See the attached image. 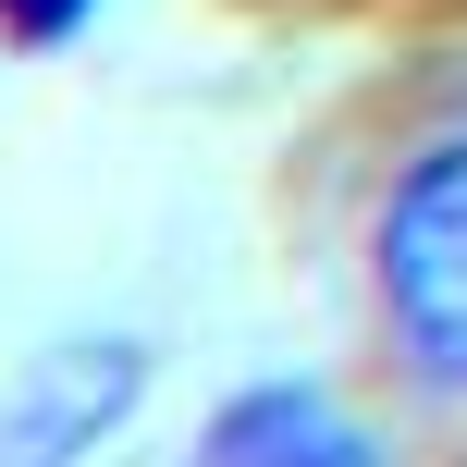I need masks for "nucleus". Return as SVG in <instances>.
I'll list each match as a JSON object with an SVG mask.
<instances>
[{"label": "nucleus", "mask_w": 467, "mask_h": 467, "mask_svg": "<svg viewBox=\"0 0 467 467\" xmlns=\"http://www.w3.org/2000/svg\"><path fill=\"white\" fill-rule=\"evenodd\" d=\"M381 320L431 381L467 394V136L406 161V185L381 197Z\"/></svg>", "instance_id": "f257e3e1"}, {"label": "nucleus", "mask_w": 467, "mask_h": 467, "mask_svg": "<svg viewBox=\"0 0 467 467\" xmlns=\"http://www.w3.org/2000/svg\"><path fill=\"white\" fill-rule=\"evenodd\" d=\"M197 467H381V443L320 381H246V394L197 431Z\"/></svg>", "instance_id": "f03ea898"}, {"label": "nucleus", "mask_w": 467, "mask_h": 467, "mask_svg": "<svg viewBox=\"0 0 467 467\" xmlns=\"http://www.w3.org/2000/svg\"><path fill=\"white\" fill-rule=\"evenodd\" d=\"M87 13H99V0H0V37H13V49H62Z\"/></svg>", "instance_id": "7ed1b4c3"}]
</instances>
